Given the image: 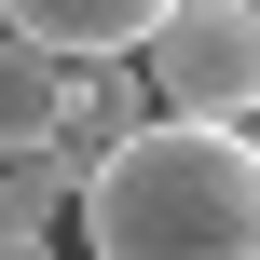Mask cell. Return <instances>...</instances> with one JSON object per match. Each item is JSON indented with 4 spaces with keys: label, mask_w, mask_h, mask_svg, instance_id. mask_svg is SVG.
Masks as SVG:
<instances>
[{
    "label": "cell",
    "mask_w": 260,
    "mask_h": 260,
    "mask_svg": "<svg viewBox=\"0 0 260 260\" xmlns=\"http://www.w3.org/2000/svg\"><path fill=\"white\" fill-rule=\"evenodd\" d=\"M82 260H260V137L165 110L123 151H96Z\"/></svg>",
    "instance_id": "6da1fadb"
},
{
    "label": "cell",
    "mask_w": 260,
    "mask_h": 260,
    "mask_svg": "<svg viewBox=\"0 0 260 260\" xmlns=\"http://www.w3.org/2000/svg\"><path fill=\"white\" fill-rule=\"evenodd\" d=\"M137 69L178 123H260V0H178L137 41Z\"/></svg>",
    "instance_id": "7a4b0ae2"
},
{
    "label": "cell",
    "mask_w": 260,
    "mask_h": 260,
    "mask_svg": "<svg viewBox=\"0 0 260 260\" xmlns=\"http://www.w3.org/2000/svg\"><path fill=\"white\" fill-rule=\"evenodd\" d=\"M165 14H178V0H0V27H27V41L69 55V69H82V55H137Z\"/></svg>",
    "instance_id": "3957f363"
},
{
    "label": "cell",
    "mask_w": 260,
    "mask_h": 260,
    "mask_svg": "<svg viewBox=\"0 0 260 260\" xmlns=\"http://www.w3.org/2000/svg\"><path fill=\"white\" fill-rule=\"evenodd\" d=\"M137 123H165L151 69H137V55H82V69H69V123H55V137H69L82 165H96V151H123Z\"/></svg>",
    "instance_id": "277c9868"
},
{
    "label": "cell",
    "mask_w": 260,
    "mask_h": 260,
    "mask_svg": "<svg viewBox=\"0 0 260 260\" xmlns=\"http://www.w3.org/2000/svg\"><path fill=\"white\" fill-rule=\"evenodd\" d=\"M69 123V55H41L27 27H0V151H41Z\"/></svg>",
    "instance_id": "5b68a950"
},
{
    "label": "cell",
    "mask_w": 260,
    "mask_h": 260,
    "mask_svg": "<svg viewBox=\"0 0 260 260\" xmlns=\"http://www.w3.org/2000/svg\"><path fill=\"white\" fill-rule=\"evenodd\" d=\"M82 178H96V165H82L69 137H41V151H0V219H14V233H55V219L82 206Z\"/></svg>",
    "instance_id": "8992f818"
},
{
    "label": "cell",
    "mask_w": 260,
    "mask_h": 260,
    "mask_svg": "<svg viewBox=\"0 0 260 260\" xmlns=\"http://www.w3.org/2000/svg\"><path fill=\"white\" fill-rule=\"evenodd\" d=\"M0 260H55V233H14V219H0Z\"/></svg>",
    "instance_id": "52a82bcc"
},
{
    "label": "cell",
    "mask_w": 260,
    "mask_h": 260,
    "mask_svg": "<svg viewBox=\"0 0 260 260\" xmlns=\"http://www.w3.org/2000/svg\"><path fill=\"white\" fill-rule=\"evenodd\" d=\"M247 137H260V123H247Z\"/></svg>",
    "instance_id": "ba28073f"
}]
</instances>
